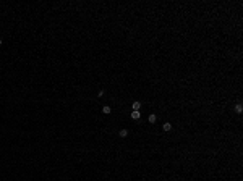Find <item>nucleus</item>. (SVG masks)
Listing matches in <instances>:
<instances>
[{"label":"nucleus","mask_w":243,"mask_h":181,"mask_svg":"<svg viewBox=\"0 0 243 181\" xmlns=\"http://www.w3.org/2000/svg\"><path fill=\"white\" fill-rule=\"evenodd\" d=\"M131 108H133V112H140V108H141V102H140V100H135L133 104H131Z\"/></svg>","instance_id":"obj_1"},{"label":"nucleus","mask_w":243,"mask_h":181,"mask_svg":"<svg viewBox=\"0 0 243 181\" xmlns=\"http://www.w3.org/2000/svg\"><path fill=\"white\" fill-rule=\"evenodd\" d=\"M162 129H164L165 133H169V131L172 129V125H170V123H164V126H162Z\"/></svg>","instance_id":"obj_2"},{"label":"nucleus","mask_w":243,"mask_h":181,"mask_svg":"<svg viewBox=\"0 0 243 181\" xmlns=\"http://www.w3.org/2000/svg\"><path fill=\"white\" fill-rule=\"evenodd\" d=\"M110 112H112V108H110V107H109V105H104V107H102V113H105V115H109V113H110Z\"/></svg>","instance_id":"obj_3"},{"label":"nucleus","mask_w":243,"mask_h":181,"mask_svg":"<svg viewBox=\"0 0 243 181\" xmlns=\"http://www.w3.org/2000/svg\"><path fill=\"white\" fill-rule=\"evenodd\" d=\"M147 120H149V123H151V125H154V123L157 121V117L152 113V115H149V118H147Z\"/></svg>","instance_id":"obj_4"},{"label":"nucleus","mask_w":243,"mask_h":181,"mask_svg":"<svg viewBox=\"0 0 243 181\" xmlns=\"http://www.w3.org/2000/svg\"><path fill=\"white\" fill-rule=\"evenodd\" d=\"M140 117H141L140 112H131V118H133V120H140Z\"/></svg>","instance_id":"obj_5"},{"label":"nucleus","mask_w":243,"mask_h":181,"mask_svg":"<svg viewBox=\"0 0 243 181\" xmlns=\"http://www.w3.org/2000/svg\"><path fill=\"white\" fill-rule=\"evenodd\" d=\"M120 136H122V138H126V136H128V129H120Z\"/></svg>","instance_id":"obj_6"},{"label":"nucleus","mask_w":243,"mask_h":181,"mask_svg":"<svg viewBox=\"0 0 243 181\" xmlns=\"http://www.w3.org/2000/svg\"><path fill=\"white\" fill-rule=\"evenodd\" d=\"M235 110H237V113H242V112H243V107H242V104H238V105L235 107Z\"/></svg>","instance_id":"obj_7"},{"label":"nucleus","mask_w":243,"mask_h":181,"mask_svg":"<svg viewBox=\"0 0 243 181\" xmlns=\"http://www.w3.org/2000/svg\"><path fill=\"white\" fill-rule=\"evenodd\" d=\"M0 45H2V39H0Z\"/></svg>","instance_id":"obj_8"}]
</instances>
